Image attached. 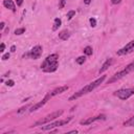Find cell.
<instances>
[{
    "mask_svg": "<svg viewBox=\"0 0 134 134\" xmlns=\"http://www.w3.org/2000/svg\"><path fill=\"white\" fill-rule=\"evenodd\" d=\"M105 80H106V75H102L100 77L96 79L95 81H93V82L89 83L88 85H86L85 87H83L82 89H80L77 92H75L73 95H71V96L69 97V100H74V99H76V98H79V97L83 96L84 94H87V93L91 92V91H92V90H94L96 87H98V86H99V85H100Z\"/></svg>",
    "mask_w": 134,
    "mask_h": 134,
    "instance_id": "obj_1",
    "label": "cell"
},
{
    "mask_svg": "<svg viewBox=\"0 0 134 134\" xmlns=\"http://www.w3.org/2000/svg\"><path fill=\"white\" fill-rule=\"evenodd\" d=\"M59 67V54L52 53L46 57V59L41 64V69L44 72H53Z\"/></svg>",
    "mask_w": 134,
    "mask_h": 134,
    "instance_id": "obj_2",
    "label": "cell"
},
{
    "mask_svg": "<svg viewBox=\"0 0 134 134\" xmlns=\"http://www.w3.org/2000/svg\"><path fill=\"white\" fill-rule=\"evenodd\" d=\"M133 70H134V61L131 62L130 64H128V65H127L124 69H121L120 71L116 72V73H115V74L108 81V84H111V83H113V82H116V81L122 79L124 76H126V75H128L130 72H132Z\"/></svg>",
    "mask_w": 134,
    "mask_h": 134,
    "instance_id": "obj_3",
    "label": "cell"
},
{
    "mask_svg": "<svg viewBox=\"0 0 134 134\" xmlns=\"http://www.w3.org/2000/svg\"><path fill=\"white\" fill-rule=\"evenodd\" d=\"M62 114H63V110H58V111H54V112H52V113H50V114H47L45 117L41 118L40 120L36 121V122L32 125V127H37V126H42V125L48 124V122H50V121L54 120L55 118L60 117Z\"/></svg>",
    "mask_w": 134,
    "mask_h": 134,
    "instance_id": "obj_4",
    "label": "cell"
},
{
    "mask_svg": "<svg viewBox=\"0 0 134 134\" xmlns=\"http://www.w3.org/2000/svg\"><path fill=\"white\" fill-rule=\"evenodd\" d=\"M115 96H117L119 99L121 100H126L129 97H131L134 94V88H124V89H119L117 91H115L113 93Z\"/></svg>",
    "mask_w": 134,
    "mask_h": 134,
    "instance_id": "obj_5",
    "label": "cell"
},
{
    "mask_svg": "<svg viewBox=\"0 0 134 134\" xmlns=\"http://www.w3.org/2000/svg\"><path fill=\"white\" fill-rule=\"evenodd\" d=\"M70 120H71V117H68L67 119H62V120H57V121H53V122H48L46 126L42 125V126H41V129H42L43 131L51 130L52 128H55V127H61V126L67 125V124H68Z\"/></svg>",
    "mask_w": 134,
    "mask_h": 134,
    "instance_id": "obj_6",
    "label": "cell"
},
{
    "mask_svg": "<svg viewBox=\"0 0 134 134\" xmlns=\"http://www.w3.org/2000/svg\"><path fill=\"white\" fill-rule=\"evenodd\" d=\"M134 51V40L130 41L129 43H127L122 48H120L119 50H117V55H126L129 54L131 52Z\"/></svg>",
    "mask_w": 134,
    "mask_h": 134,
    "instance_id": "obj_7",
    "label": "cell"
},
{
    "mask_svg": "<svg viewBox=\"0 0 134 134\" xmlns=\"http://www.w3.org/2000/svg\"><path fill=\"white\" fill-rule=\"evenodd\" d=\"M41 55H42V47H41L40 45H36V46H34V47L31 48V50H30L27 54L24 55V58H25V57H29L30 59L37 60V59H39Z\"/></svg>",
    "mask_w": 134,
    "mask_h": 134,
    "instance_id": "obj_8",
    "label": "cell"
},
{
    "mask_svg": "<svg viewBox=\"0 0 134 134\" xmlns=\"http://www.w3.org/2000/svg\"><path fill=\"white\" fill-rule=\"evenodd\" d=\"M51 97V95H50V93L49 94H47V95H45V97L42 99V100H40L39 103H37V104H35V105H32L31 107H30V109H29V112H34V111H37L38 109H40L41 107H43L46 103H47V100L49 99Z\"/></svg>",
    "mask_w": 134,
    "mask_h": 134,
    "instance_id": "obj_9",
    "label": "cell"
},
{
    "mask_svg": "<svg viewBox=\"0 0 134 134\" xmlns=\"http://www.w3.org/2000/svg\"><path fill=\"white\" fill-rule=\"evenodd\" d=\"M104 120V119H106V115H104V114H99V115H96V116H93V117H89L88 119H86V120H81L80 121V124L81 125H90L91 122H94V121H96V120Z\"/></svg>",
    "mask_w": 134,
    "mask_h": 134,
    "instance_id": "obj_10",
    "label": "cell"
},
{
    "mask_svg": "<svg viewBox=\"0 0 134 134\" xmlns=\"http://www.w3.org/2000/svg\"><path fill=\"white\" fill-rule=\"evenodd\" d=\"M112 63H113V59L112 58H109V59H107L106 61H105V63L102 65V67H100V69H99V73H103V72H105L111 65H112Z\"/></svg>",
    "mask_w": 134,
    "mask_h": 134,
    "instance_id": "obj_11",
    "label": "cell"
},
{
    "mask_svg": "<svg viewBox=\"0 0 134 134\" xmlns=\"http://www.w3.org/2000/svg\"><path fill=\"white\" fill-rule=\"evenodd\" d=\"M68 89H69V87H68V86H61V87H59V88L54 89L53 91H51V92H50V95H51V96L58 95V94H60V93H63V92L67 91Z\"/></svg>",
    "mask_w": 134,
    "mask_h": 134,
    "instance_id": "obj_12",
    "label": "cell"
},
{
    "mask_svg": "<svg viewBox=\"0 0 134 134\" xmlns=\"http://www.w3.org/2000/svg\"><path fill=\"white\" fill-rule=\"evenodd\" d=\"M3 5L6 8H8V9H10L13 12H16V5L13 2V0H3Z\"/></svg>",
    "mask_w": 134,
    "mask_h": 134,
    "instance_id": "obj_13",
    "label": "cell"
},
{
    "mask_svg": "<svg viewBox=\"0 0 134 134\" xmlns=\"http://www.w3.org/2000/svg\"><path fill=\"white\" fill-rule=\"evenodd\" d=\"M69 37H70V34H69V31H68L67 29L62 30V31L59 34V38H60L61 40H63V41L68 40V39H69Z\"/></svg>",
    "mask_w": 134,
    "mask_h": 134,
    "instance_id": "obj_14",
    "label": "cell"
},
{
    "mask_svg": "<svg viewBox=\"0 0 134 134\" xmlns=\"http://www.w3.org/2000/svg\"><path fill=\"white\" fill-rule=\"evenodd\" d=\"M61 24H62V21H61V19H60V18H55V19H54V21H53L52 30H57V29H59V27L61 26Z\"/></svg>",
    "mask_w": 134,
    "mask_h": 134,
    "instance_id": "obj_15",
    "label": "cell"
},
{
    "mask_svg": "<svg viewBox=\"0 0 134 134\" xmlns=\"http://www.w3.org/2000/svg\"><path fill=\"white\" fill-rule=\"evenodd\" d=\"M124 126L125 127H134V115L132 117H130L127 121L124 122Z\"/></svg>",
    "mask_w": 134,
    "mask_h": 134,
    "instance_id": "obj_16",
    "label": "cell"
},
{
    "mask_svg": "<svg viewBox=\"0 0 134 134\" xmlns=\"http://www.w3.org/2000/svg\"><path fill=\"white\" fill-rule=\"evenodd\" d=\"M84 53H85L86 55H91V54H92V47L86 46V47L84 48Z\"/></svg>",
    "mask_w": 134,
    "mask_h": 134,
    "instance_id": "obj_17",
    "label": "cell"
},
{
    "mask_svg": "<svg viewBox=\"0 0 134 134\" xmlns=\"http://www.w3.org/2000/svg\"><path fill=\"white\" fill-rule=\"evenodd\" d=\"M85 61H86V58H85L84 55H81V57H79V58L75 60V62H76L79 65H82V64H84V63H85Z\"/></svg>",
    "mask_w": 134,
    "mask_h": 134,
    "instance_id": "obj_18",
    "label": "cell"
},
{
    "mask_svg": "<svg viewBox=\"0 0 134 134\" xmlns=\"http://www.w3.org/2000/svg\"><path fill=\"white\" fill-rule=\"evenodd\" d=\"M23 32H25V28H24V27H22V28H17V29L15 30V35H17V36L22 35Z\"/></svg>",
    "mask_w": 134,
    "mask_h": 134,
    "instance_id": "obj_19",
    "label": "cell"
},
{
    "mask_svg": "<svg viewBox=\"0 0 134 134\" xmlns=\"http://www.w3.org/2000/svg\"><path fill=\"white\" fill-rule=\"evenodd\" d=\"M74 16H75V12H74V10H69V12L67 13V19H68V20L72 19V17H74Z\"/></svg>",
    "mask_w": 134,
    "mask_h": 134,
    "instance_id": "obj_20",
    "label": "cell"
},
{
    "mask_svg": "<svg viewBox=\"0 0 134 134\" xmlns=\"http://www.w3.org/2000/svg\"><path fill=\"white\" fill-rule=\"evenodd\" d=\"M66 4V0H60L59 1V8H63Z\"/></svg>",
    "mask_w": 134,
    "mask_h": 134,
    "instance_id": "obj_21",
    "label": "cell"
},
{
    "mask_svg": "<svg viewBox=\"0 0 134 134\" xmlns=\"http://www.w3.org/2000/svg\"><path fill=\"white\" fill-rule=\"evenodd\" d=\"M89 22H90V24H91L92 27H94V26L96 25V20H95L94 18H90V19H89Z\"/></svg>",
    "mask_w": 134,
    "mask_h": 134,
    "instance_id": "obj_22",
    "label": "cell"
},
{
    "mask_svg": "<svg viewBox=\"0 0 134 134\" xmlns=\"http://www.w3.org/2000/svg\"><path fill=\"white\" fill-rule=\"evenodd\" d=\"M28 107H29V105H26L25 107H22L21 109H19V110H18V114H21V113H22L23 111H25V110H26Z\"/></svg>",
    "mask_w": 134,
    "mask_h": 134,
    "instance_id": "obj_23",
    "label": "cell"
},
{
    "mask_svg": "<svg viewBox=\"0 0 134 134\" xmlns=\"http://www.w3.org/2000/svg\"><path fill=\"white\" fill-rule=\"evenodd\" d=\"M6 85H7V86H9V87H13V86L15 85V82H14L13 80H8V81L6 82Z\"/></svg>",
    "mask_w": 134,
    "mask_h": 134,
    "instance_id": "obj_24",
    "label": "cell"
},
{
    "mask_svg": "<svg viewBox=\"0 0 134 134\" xmlns=\"http://www.w3.org/2000/svg\"><path fill=\"white\" fill-rule=\"evenodd\" d=\"M7 59H9V53H8V52H7V53H4V54L2 55V60H3V61H6Z\"/></svg>",
    "mask_w": 134,
    "mask_h": 134,
    "instance_id": "obj_25",
    "label": "cell"
},
{
    "mask_svg": "<svg viewBox=\"0 0 134 134\" xmlns=\"http://www.w3.org/2000/svg\"><path fill=\"white\" fill-rule=\"evenodd\" d=\"M4 48H5V44L4 43H1V46H0V51L3 52L4 51Z\"/></svg>",
    "mask_w": 134,
    "mask_h": 134,
    "instance_id": "obj_26",
    "label": "cell"
},
{
    "mask_svg": "<svg viewBox=\"0 0 134 134\" xmlns=\"http://www.w3.org/2000/svg\"><path fill=\"white\" fill-rule=\"evenodd\" d=\"M16 3H17L18 6H21L22 3H23V0H16Z\"/></svg>",
    "mask_w": 134,
    "mask_h": 134,
    "instance_id": "obj_27",
    "label": "cell"
},
{
    "mask_svg": "<svg viewBox=\"0 0 134 134\" xmlns=\"http://www.w3.org/2000/svg\"><path fill=\"white\" fill-rule=\"evenodd\" d=\"M120 1H121V0H111V3H112V4H118Z\"/></svg>",
    "mask_w": 134,
    "mask_h": 134,
    "instance_id": "obj_28",
    "label": "cell"
},
{
    "mask_svg": "<svg viewBox=\"0 0 134 134\" xmlns=\"http://www.w3.org/2000/svg\"><path fill=\"white\" fill-rule=\"evenodd\" d=\"M10 51H12V52H15V51H16V46H15V45H13V46L10 47Z\"/></svg>",
    "mask_w": 134,
    "mask_h": 134,
    "instance_id": "obj_29",
    "label": "cell"
},
{
    "mask_svg": "<svg viewBox=\"0 0 134 134\" xmlns=\"http://www.w3.org/2000/svg\"><path fill=\"white\" fill-rule=\"evenodd\" d=\"M72 133H77V130H73V131H69V132H67V134H72Z\"/></svg>",
    "mask_w": 134,
    "mask_h": 134,
    "instance_id": "obj_30",
    "label": "cell"
},
{
    "mask_svg": "<svg viewBox=\"0 0 134 134\" xmlns=\"http://www.w3.org/2000/svg\"><path fill=\"white\" fill-rule=\"evenodd\" d=\"M91 1H92V0H84V3H85V4H90Z\"/></svg>",
    "mask_w": 134,
    "mask_h": 134,
    "instance_id": "obj_31",
    "label": "cell"
},
{
    "mask_svg": "<svg viewBox=\"0 0 134 134\" xmlns=\"http://www.w3.org/2000/svg\"><path fill=\"white\" fill-rule=\"evenodd\" d=\"M4 25H5V23H4V22H1V23H0V28L2 29V28L4 27Z\"/></svg>",
    "mask_w": 134,
    "mask_h": 134,
    "instance_id": "obj_32",
    "label": "cell"
}]
</instances>
